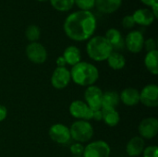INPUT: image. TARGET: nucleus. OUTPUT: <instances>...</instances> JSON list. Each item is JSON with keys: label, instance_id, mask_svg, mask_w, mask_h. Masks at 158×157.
<instances>
[{"label": "nucleus", "instance_id": "14", "mask_svg": "<svg viewBox=\"0 0 158 157\" xmlns=\"http://www.w3.org/2000/svg\"><path fill=\"white\" fill-rule=\"evenodd\" d=\"M145 148V143L143 138L140 136H135L131 138L127 145H126V152L128 155L131 157L140 156Z\"/></svg>", "mask_w": 158, "mask_h": 157}, {"label": "nucleus", "instance_id": "11", "mask_svg": "<svg viewBox=\"0 0 158 157\" xmlns=\"http://www.w3.org/2000/svg\"><path fill=\"white\" fill-rule=\"evenodd\" d=\"M140 102L147 107L158 105V87L156 84H148L140 92Z\"/></svg>", "mask_w": 158, "mask_h": 157}, {"label": "nucleus", "instance_id": "20", "mask_svg": "<svg viewBox=\"0 0 158 157\" xmlns=\"http://www.w3.org/2000/svg\"><path fill=\"white\" fill-rule=\"evenodd\" d=\"M119 94L114 91H107L103 93L102 96V108H117L119 105Z\"/></svg>", "mask_w": 158, "mask_h": 157}, {"label": "nucleus", "instance_id": "23", "mask_svg": "<svg viewBox=\"0 0 158 157\" xmlns=\"http://www.w3.org/2000/svg\"><path fill=\"white\" fill-rule=\"evenodd\" d=\"M144 65L149 72L153 75L158 74V52L157 50H154L148 52L144 57Z\"/></svg>", "mask_w": 158, "mask_h": 157}, {"label": "nucleus", "instance_id": "10", "mask_svg": "<svg viewBox=\"0 0 158 157\" xmlns=\"http://www.w3.org/2000/svg\"><path fill=\"white\" fill-rule=\"evenodd\" d=\"M140 137L143 139H153L158 133V120L156 118H146L143 119L138 127Z\"/></svg>", "mask_w": 158, "mask_h": 157}, {"label": "nucleus", "instance_id": "32", "mask_svg": "<svg viewBox=\"0 0 158 157\" xmlns=\"http://www.w3.org/2000/svg\"><path fill=\"white\" fill-rule=\"evenodd\" d=\"M7 117V109L6 106L0 105V122L4 121Z\"/></svg>", "mask_w": 158, "mask_h": 157}, {"label": "nucleus", "instance_id": "8", "mask_svg": "<svg viewBox=\"0 0 158 157\" xmlns=\"http://www.w3.org/2000/svg\"><path fill=\"white\" fill-rule=\"evenodd\" d=\"M102 90L95 85L88 86L84 92L85 103L92 110H100L102 108Z\"/></svg>", "mask_w": 158, "mask_h": 157}, {"label": "nucleus", "instance_id": "17", "mask_svg": "<svg viewBox=\"0 0 158 157\" xmlns=\"http://www.w3.org/2000/svg\"><path fill=\"white\" fill-rule=\"evenodd\" d=\"M105 38L107 40V42L112 46L113 51H114V49H116V50L122 49L125 46L124 38H123L121 32L117 29H114V28L109 29L106 31Z\"/></svg>", "mask_w": 158, "mask_h": 157}, {"label": "nucleus", "instance_id": "31", "mask_svg": "<svg viewBox=\"0 0 158 157\" xmlns=\"http://www.w3.org/2000/svg\"><path fill=\"white\" fill-rule=\"evenodd\" d=\"M92 119H94L95 121H101L103 119V113L102 110H93V117Z\"/></svg>", "mask_w": 158, "mask_h": 157}, {"label": "nucleus", "instance_id": "16", "mask_svg": "<svg viewBox=\"0 0 158 157\" xmlns=\"http://www.w3.org/2000/svg\"><path fill=\"white\" fill-rule=\"evenodd\" d=\"M135 24H139L142 26H149L156 19L154 14L151 9L148 8H140L134 11L133 15H131Z\"/></svg>", "mask_w": 158, "mask_h": 157}, {"label": "nucleus", "instance_id": "30", "mask_svg": "<svg viewBox=\"0 0 158 157\" xmlns=\"http://www.w3.org/2000/svg\"><path fill=\"white\" fill-rule=\"evenodd\" d=\"M143 46L147 50V52H151L154 50H156V42L154 38H149L148 40L144 41Z\"/></svg>", "mask_w": 158, "mask_h": 157}, {"label": "nucleus", "instance_id": "29", "mask_svg": "<svg viewBox=\"0 0 158 157\" xmlns=\"http://www.w3.org/2000/svg\"><path fill=\"white\" fill-rule=\"evenodd\" d=\"M135 25V22H134V19L132 18L131 15H127L123 18L122 19V26L125 28V29H131L133 28Z\"/></svg>", "mask_w": 158, "mask_h": 157}, {"label": "nucleus", "instance_id": "15", "mask_svg": "<svg viewBox=\"0 0 158 157\" xmlns=\"http://www.w3.org/2000/svg\"><path fill=\"white\" fill-rule=\"evenodd\" d=\"M120 101L127 106H134L140 103V92L132 87L124 89L119 94Z\"/></svg>", "mask_w": 158, "mask_h": 157}, {"label": "nucleus", "instance_id": "18", "mask_svg": "<svg viewBox=\"0 0 158 157\" xmlns=\"http://www.w3.org/2000/svg\"><path fill=\"white\" fill-rule=\"evenodd\" d=\"M122 5V0H95L96 8L106 14L116 12Z\"/></svg>", "mask_w": 158, "mask_h": 157}, {"label": "nucleus", "instance_id": "3", "mask_svg": "<svg viewBox=\"0 0 158 157\" xmlns=\"http://www.w3.org/2000/svg\"><path fill=\"white\" fill-rule=\"evenodd\" d=\"M86 51L91 59L96 62H102L107 59L113 52V48L105 36H94L89 39Z\"/></svg>", "mask_w": 158, "mask_h": 157}, {"label": "nucleus", "instance_id": "7", "mask_svg": "<svg viewBox=\"0 0 158 157\" xmlns=\"http://www.w3.org/2000/svg\"><path fill=\"white\" fill-rule=\"evenodd\" d=\"M48 134L50 139L58 144H67L71 140L69 128L61 123L52 125L49 129Z\"/></svg>", "mask_w": 158, "mask_h": 157}, {"label": "nucleus", "instance_id": "24", "mask_svg": "<svg viewBox=\"0 0 158 157\" xmlns=\"http://www.w3.org/2000/svg\"><path fill=\"white\" fill-rule=\"evenodd\" d=\"M52 6L58 11H69L74 5V0H50Z\"/></svg>", "mask_w": 158, "mask_h": 157}, {"label": "nucleus", "instance_id": "13", "mask_svg": "<svg viewBox=\"0 0 158 157\" xmlns=\"http://www.w3.org/2000/svg\"><path fill=\"white\" fill-rule=\"evenodd\" d=\"M71 81L69 70L65 68H56L51 76V84L55 89L62 90L66 88Z\"/></svg>", "mask_w": 158, "mask_h": 157}, {"label": "nucleus", "instance_id": "5", "mask_svg": "<svg viewBox=\"0 0 158 157\" xmlns=\"http://www.w3.org/2000/svg\"><path fill=\"white\" fill-rule=\"evenodd\" d=\"M111 149L109 144L105 141H95L88 143L84 147L83 157H109Z\"/></svg>", "mask_w": 158, "mask_h": 157}, {"label": "nucleus", "instance_id": "26", "mask_svg": "<svg viewBox=\"0 0 158 157\" xmlns=\"http://www.w3.org/2000/svg\"><path fill=\"white\" fill-rule=\"evenodd\" d=\"M74 4H76L81 10L90 11V9L94 7L95 0H74Z\"/></svg>", "mask_w": 158, "mask_h": 157}, {"label": "nucleus", "instance_id": "4", "mask_svg": "<svg viewBox=\"0 0 158 157\" xmlns=\"http://www.w3.org/2000/svg\"><path fill=\"white\" fill-rule=\"evenodd\" d=\"M71 139L80 143H88L94 136V128L89 121L76 120L69 128Z\"/></svg>", "mask_w": 158, "mask_h": 157}, {"label": "nucleus", "instance_id": "1", "mask_svg": "<svg viewBox=\"0 0 158 157\" xmlns=\"http://www.w3.org/2000/svg\"><path fill=\"white\" fill-rule=\"evenodd\" d=\"M96 18L88 10H79L69 14L64 22L66 35L77 42L89 40L96 30Z\"/></svg>", "mask_w": 158, "mask_h": 157}, {"label": "nucleus", "instance_id": "22", "mask_svg": "<svg viewBox=\"0 0 158 157\" xmlns=\"http://www.w3.org/2000/svg\"><path fill=\"white\" fill-rule=\"evenodd\" d=\"M108 66L114 70H120L124 68L126 65V59L124 56L117 51H113L107 57Z\"/></svg>", "mask_w": 158, "mask_h": 157}, {"label": "nucleus", "instance_id": "9", "mask_svg": "<svg viewBox=\"0 0 158 157\" xmlns=\"http://www.w3.org/2000/svg\"><path fill=\"white\" fill-rule=\"evenodd\" d=\"M69 113L70 115L79 119V120H86L89 121L93 117V110L87 105L84 101L75 100L69 105Z\"/></svg>", "mask_w": 158, "mask_h": 157}, {"label": "nucleus", "instance_id": "34", "mask_svg": "<svg viewBox=\"0 0 158 157\" xmlns=\"http://www.w3.org/2000/svg\"><path fill=\"white\" fill-rule=\"evenodd\" d=\"M151 11H152V13L154 14L155 18H156V19H157L158 18V3L154 4V5L151 6Z\"/></svg>", "mask_w": 158, "mask_h": 157}, {"label": "nucleus", "instance_id": "35", "mask_svg": "<svg viewBox=\"0 0 158 157\" xmlns=\"http://www.w3.org/2000/svg\"><path fill=\"white\" fill-rule=\"evenodd\" d=\"M144 5L148 6H152L154 4L158 3V0H141Z\"/></svg>", "mask_w": 158, "mask_h": 157}, {"label": "nucleus", "instance_id": "2", "mask_svg": "<svg viewBox=\"0 0 158 157\" xmlns=\"http://www.w3.org/2000/svg\"><path fill=\"white\" fill-rule=\"evenodd\" d=\"M71 80L80 86L88 87L94 85L99 79V71L97 68L89 62H80L73 66L70 69Z\"/></svg>", "mask_w": 158, "mask_h": 157}, {"label": "nucleus", "instance_id": "6", "mask_svg": "<svg viewBox=\"0 0 158 157\" xmlns=\"http://www.w3.org/2000/svg\"><path fill=\"white\" fill-rule=\"evenodd\" d=\"M26 56L34 64H43L47 59V51L40 43H31L26 47Z\"/></svg>", "mask_w": 158, "mask_h": 157}, {"label": "nucleus", "instance_id": "33", "mask_svg": "<svg viewBox=\"0 0 158 157\" xmlns=\"http://www.w3.org/2000/svg\"><path fill=\"white\" fill-rule=\"evenodd\" d=\"M66 65H67V63H66L64 57L62 56H58L57 59H56V66H57V68H65Z\"/></svg>", "mask_w": 158, "mask_h": 157}, {"label": "nucleus", "instance_id": "19", "mask_svg": "<svg viewBox=\"0 0 158 157\" xmlns=\"http://www.w3.org/2000/svg\"><path fill=\"white\" fill-rule=\"evenodd\" d=\"M62 56L64 57L67 65H69V66H72V67L75 66L76 64L80 63L81 59V54L80 49L77 46H74V45L68 46L64 50V53H63Z\"/></svg>", "mask_w": 158, "mask_h": 157}, {"label": "nucleus", "instance_id": "37", "mask_svg": "<svg viewBox=\"0 0 158 157\" xmlns=\"http://www.w3.org/2000/svg\"><path fill=\"white\" fill-rule=\"evenodd\" d=\"M73 157H82V156H73Z\"/></svg>", "mask_w": 158, "mask_h": 157}, {"label": "nucleus", "instance_id": "12", "mask_svg": "<svg viewBox=\"0 0 158 157\" xmlns=\"http://www.w3.org/2000/svg\"><path fill=\"white\" fill-rule=\"evenodd\" d=\"M144 41L145 40H144L143 34L139 31H132L129 32L126 38L124 39L125 46L130 52L133 54L140 53L143 50Z\"/></svg>", "mask_w": 158, "mask_h": 157}, {"label": "nucleus", "instance_id": "36", "mask_svg": "<svg viewBox=\"0 0 158 157\" xmlns=\"http://www.w3.org/2000/svg\"><path fill=\"white\" fill-rule=\"evenodd\" d=\"M38 1H40V2H44V1H47V0H38Z\"/></svg>", "mask_w": 158, "mask_h": 157}, {"label": "nucleus", "instance_id": "25", "mask_svg": "<svg viewBox=\"0 0 158 157\" xmlns=\"http://www.w3.org/2000/svg\"><path fill=\"white\" fill-rule=\"evenodd\" d=\"M25 36L31 43H35L39 40L41 36L40 28L37 25H30L25 31Z\"/></svg>", "mask_w": 158, "mask_h": 157}, {"label": "nucleus", "instance_id": "27", "mask_svg": "<svg viewBox=\"0 0 158 157\" xmlns=\"http://www.w3.org/2000/svg\"><path fill=\"white\" fill-rule=\"evenodd\" d=\"M69 150H70V153L74 156H82L83 152H84V146H83L82 143H75L70 145Z\"/></svg>", "mask_w": 158, "mask_h": 157}, {"label": "nucleus", "instance_id": "21", "mask_svg": "<svg viewBox=\"0 0 158 157\" xmlns=\"http://www.w3.org/2000/svg\"><path fill=\"white\" fill-rule=\"evenodd\" d=\"M103 121L109 127H116L120 121V116L115 108H101Z\"/></svg>", "mask_w": 158, "mask_h": 157}, {"label": "nucleus", "instance_id": "28", "mask_svg": "<svg viewBox=\"0 0 158 157\" xmlns=\"http://www.w3.org/2000/svg\"><path fill=\"white\" fill-rule=\"evenodd\" d=\"M143 157H157L158 155V148L156 145L148 146L144 148L143 152Z\"/></svg>", "mask_w": 158, "mask_h": 157}]
</instances>
